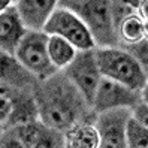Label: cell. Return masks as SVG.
Masks as SVG:
<instances>
[{
    "mask_svg": "<svg viewBox=\"0 0 148 148\" xmlns=\"http://www.w3.org/2000/svg\"><path fill=\"white\" fill-rule=\"evenodd\" d=\"M32 75L16 62V58L0 51V82L9 88H24L32 81Z\"/></svg>",
    "mask_w": 148,
    "mask_h": 148,
    "instance_id": "4fadbf2b",
    "label": "cell"
},
{
    "mask_svg": "<svg viewBox=\"0 0 148 148\" xmlns=\"http://www.w3.org/2000/svg\"><path fill=\"white\" fill-rule=\"evenodd\" d=\"M9 93H11V88H9V87L0 82V96H9Z\"/></svg>",
    "mask_w": 148,
    "mask_h": 148,
    "instance_id": "7402d4cb",
    "label": "cell"
},
{
    "mask_svg": "<svg viewBox=\"0 0 148 148\" xmlns=\"http://www.w3.org/2000/svg\"><path fill=\"white\" fill-rule=\"evenodd\" d=\"M33 97L38 105L39 121L60 133L87 120L85 115L91 111L63 72H57L45 81H38Z\"/></svg>",
    "mask_w": 148,
    "mask_h": 148,
    "instance_id": "6da1fadb",
    "label": "cell"
},
{
    "mask_svg": "<svg viewBox=\"0 0 148 148\" xmlns=\"http://www.w3.org/2000/svg\"><path fill=\"white\" fill-rule=\"evenodd\" d=\"M12 109V102L9 96H0V123L6 124L8 118L11 115Z\"/></svg>",
    "mask_w": 148,
    "mask_h": 148,
    "instance_id": "ffe728a7",
    "label": "cell"
},
{
    "mask_svg": "<svg viewBox=\"0 0 148 148\" xmlns=\"http://www.w3.org/2000/svg\"><path fill=\"white\" fill-rule=\"evenodd\" d=\"M48 57L49 62L57 71H63L73 62L78 51L69 43L67 40L58 36H48Z\"/></svg>",
    "mask_w": 148,
    "mask_h": 148,
    "instance_id": "5bb4252c",
    "label": "cell"
},
{
    "mask_svg": "<svg viewBox=\"0 0 148 148\" xmlns=\"http://www.w3.org/2000/svg\"><path fill=\"white\" fill-rule=\"evenodd\" d=\"M94 120H84L69 127L63 135V148H99V133Z\"/></svg>",
    "mask_w": 148,
    "mask_h": 148,
    "instance_id": "7c38bea8",
    "label": "cell"
},
{
    "mask_svg": "<svg viewBox=\"0 0 148 148\" xmlns=\"http://www.w3.org/2000/svg\"><path fill=\"white\" fill-rule=\"evenodd\" d=\"M141 102H147V88L144 91H133L126 85L102 78L93 97L91 112L97 115L105 111L120 108L132 109Z\"/></svg>",
    "mask_w": 148,
    "mask_h": 148,
    "instance_id": "8992f818",
    "label": "cell"
},
{
    "mask_svg": "<svg viewBox=\"0 0 148 148\" xmlns=\"http://www.w3.org/2000/svg\"><path fill=\"white\" fill-rule=\"evenodd\" d=\"M11 5H14V3L9 2V0H0V14H3Z\"/></svg>",
    "mask_w": 148,
    "mask_h": 148,
    "instance_id": "44dd1931",
    "label": "cell"
},
{
    "mask_svg": "<svg viewBox=\"0 0 148 148\" xmlns=\"http://www.w3.org/2000/svg\"><path fill=\"white\" fill-rule=\"evenodd\" d=\"M60 6L71 9L81 18L88 29L96 48L117 47V33L114 30L111 16V2L106 0H73V2H57Z\"/></svg>",
    "mask_w": 148,
    "mask_h": 148,
    "instance_id": "3957f363",
    "label": "cell"
},
{
    "mask_svg": "<svg viewBox=\"0 0 148 148\" xmlns=\"http://www.w3.org/2000/svg\"><path fill=\"white\" fill-rule=\"evenodd\" d=\"M94 57L102 78L126 85L133 91L147 88V71L124 48H94Z\"/></svg>",
    "mask_w": 148,
    "mask_h": 148,
    "instance_id": "7a4b0ae2",
    "label": "cell"
},
{
    "mask_svg": "<svg viewBox=\"0 0 148 148\" xmlns=\"http://www.w3.org/2000/svg\"><path fill=\"white\" fill-rule=\"evenodd\" d=\"M147 45H148V42H147V39H145V40H141L139 43L129 45L127 48H124L127 53L145 69V71H147Z\"/></svg>",
    "mask_w": 148,
    "mask_h": 148,
    "instance_id": "e0dca14e",
    "label": "cell"
},
{
    "mask_svg": "<svg viewBox=\"0 0 148 148\" xmlns=\"http://www.w3.org/2000/svg\"><path fill=\"white\" fill-rule=\"evenodd\" d=\"M3 132H5V124H2V123H0V136L3 135Z\"/></svg>",
    "mask_w": 148,
    "mask_h": 148,
    "instance_id": "603a6c76",
    "label": "cell"
},
{
    "mask_svg": "<svg viewBox=\"0 0 148 148\" xmlns=\"http://www.w3.org/2000/svg\"><path fill=\"white\" fill-rule=\"evenodd\" d=\"M42 32L48 36H58L67 40L76 51H91L96 48L91 34L81 18L58 3Z\"/></svg>",
    "mask_w": 148,
    "mask_h": 148,
    "instance_id": "5b68a950",
    "label": "cell"
},
{
    "mask_svg": "<svg viewBox=\"0 0 148 148\" xmlns=\"http://www.w3.org/2000/svg\"><path fill=\"white\" fill-rule=\"evenodd\" d=\"M47 129L48 127L45 124H42L40 121H34V123H30V124L12 127V130L16 133V136L25 144L27 148H32L34 144H36L39 139L45 135Z\"/></svg>",
    "mask_w": 148,
    "mask_h": 148,
    "instance_id": "2e32d148",
    "label": "cell"
},
{
    "mask_svg": "<svg viewBox=\"0 0 148 148\" xmlns=\"http://www.w3.org/2000/svg\"><path fill=\"white\" fill-rule=\"evenodd\" d=\"M0 148H27V147L16 136V133L12 129H5L3 135L0 136Z\"/></svg>",
    "mask_w": 148,
    "mask_h": 148,
    "instance_id": "ac0fdd59",
    "label": "cell"
},
{
    "mask_svg": "<svg viewBox=\"0 0 148 148\" xmlns=\"http://www.w3.org/2000/svg\"><path fill=\"white\" fill-rule=\"evenodd\" d=\"M66 78L73 84V87L79 91V94L84 97L87 105L91 109V103L94 93L97 90V85L102 79L99 73V67L96 63L94 49L91 51H78L73 62L66 69L62 71Z\"/></svg>",
    "mask_w": 148,
    "mask_h": 148,
    "instance_id": "52a82bcc",
    "label": "cell"
},
{
    "mask_svg": "<svg viewBox=\"0 0 148 148\" xmlns=\"http://www.w3.org/2000/svg\"><path fill=\"white\" fill-rule=\"evenodd\" d=\"M48 34L43 32H27L20 42L14 57L36 81H45L58 71L48 57Z\"/></svg>",
    "mask_w": 148,
    "mask_h": 148,
    "instance_id": "277c9868",
    "label": "cell"
},
{
    "mask_svg": "<svg viewBox=\"0 0 148 148\" xmlns=\"http://www.w3.org/2000/svg\"><path fill=\"white\" fill-rule=\"evenodd\" d=\"M15 8L29 32H42L51 14L57 8L54 0H18Z\"/></svg>",
    "mask_w": 148,
    "mask_h": 148,
    "instance_id": "30bf717a",
    "label": "cell"
},
{
    "mask_svg": "<svg viewBox=\"0 0 148 148\" xmlns=\"http://www.w3.org/2000/svg\"><path fill=\"white\" fill-rule=\"evenodd\" d=\"M130 115H132V118L136 120L139 124L148 127V124H147V117H148V105H147V102H141V103H138L135 108H132L130 109Z\"/></svg>",
    "mask_w": 148,
    "mask_h": 148,
    "instance_id": "d6986e66",
    "label": "cell"
},
{
    "mask_svg": "<svg viewBox=\"0 0 148 148\" xmlns=\"http://www.w3.org/2000/svg\"><path fill=\"white\" fill-rule=\"evenodd\" d=\"M126 148H148V127L130 118L126 124Z\"/></svg>",
    "mask_w": 148,
    "mask_h": 148,
    "instance_id": "9a60e30c",
    "label": "cell"
},
{
    "mask_svg": "<svg viewBox=\"0 0 148 148\" xmlns=\"http://www.w3.org/2000/svg\"><path fill=\"white\" fill-rule=\"evenodd\" d=\"M27 32L29 30L24 27L14 2V5H11L3 14H0V51L14 57Z\"/></svg>",
    "mask_w": 148,
    "mask_h": 148,
    "instance_id": "9c48e42d",
    "label": "cell"
},
{
    "mask_svg": "<svg viewBox=\"0 0 148 148\" xmlns=\"http://www.w3.org/2000/svg\"><path fill=\"white\" fill-rule=\"evenodd\" d=\"M130 109L105 111L94 117L93 124L99 133V148H126V124Z\"/></svg>",
    "mask_w": 148,
    "mask_h": 148,
    "instance_id": "ba28073f",
    "label": "cell"
},
{
    "mask_svg": "<svg viewBox=\"0 0 148 148\" xmlns=\"http://www.w3.org/2000/svg\"><path fill=\"white\" fill-rule=\"evenodd\" d=\"M9 97L12 102V109H11L9 118L6 121L8 129L39 121L38 105L33 94L27 91H20L18 88H11Z\"/></svg>",
    "mask_w": 148,
    "mask_h": 148,
    "instance_id": "8fae6325",
    "label": "cell"
}]
</instances>
